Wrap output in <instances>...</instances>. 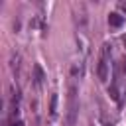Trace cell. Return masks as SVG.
I'll return each mask as SVG.
<instances>
[{"label": "cell", "mask_w": 126, "mask_h": 126, "mask_svg": "<svg viewBox=\"0 0 126 126\" xmlns=\"http://www.w3.org/2000/svg\"><path fill=\"white\" fill-rule=\"evenodd\" d=\"M43 79H45V75H43V69H41L39 65H33V83H35V87H41Z\"/></svg>", "instance_id": "4"}, {"label": "cell", "mask_w": 126, "mask_h": 126, "mask_svg": "<svg viewBox=\"0 0 126 126\" xmlns=\"http://www.w3.org/2000/svg\"><path fill=\"white\" fill-rule=\"evenodd\" d=\"M108 24L112 28H120L124 24V16H120L118 12H112V14H108Z\"/></svg>", "instance_id": "3"}, {"label": "cell", "mask_w": 126, "mask_h": 126, "mask_svg": "<svg viewBox=\"0 0 126 126\" xmlns=\"http://www.w3.org/2000/svg\"><path fill=\"white\" fill-rule=\"evenodd\" d=\"M108 61H110V47L104 45L102 53H100V59H98V65H96V75H98L100 81L108 79Z\"/></svg>", "instance_id": "1"}, {"label": "cell", "mask_w": 126, "mask_h": 126, "mask_svg": "<svg viewBox=\"0 0 126 126\" xmlns=\"http://www.w3.org/2000/svg\"><path fill=\"white\" fill-rule=\"evenodd\" d=\"M122 71H124V73H126V57H124V59H122Z\"/></svg>", "instance_id": "6"}, {"label": "cell", "mask_w": 126, "mask_h": 126, "mask_svg": "<svg viewBox=\"0 0 126 126\" xmlns=\"http://www.w3.org/2000/svg\"><path fill=\"white\" fill-rule=\"evenodd\" d=\"M12 126H24V122H22V120H18V122H14Z\"/></svg>", "instance_id": "7"}, {"label": "cell", "mask_w": 126, "mask_h": 126, "mask_svg": "<svg viewBox=\"0 0 126 126\" xmlns=\"http://www.w3.org/2000/svg\"><path fill=\"white\" fill-rule=\"evenodd\" d=\"M49 114H51V116H55V114H57V94H53V96H51V104H49Z\"/></svg>", "instance_id": "5"}, {"label": "cell", "mask_w": 126, "mask_h": 126, "mask_svg": "<svg viewBox=\"0 0 126 126\" xmlns=\"http://www.w3.org/2000/svg\"><path fill=\"white\" fill-rule=\"evenodd\" d=\"M75 116H77V87L71 83L69 87V126L75 124Z\"/></svg>", "instance_id": "2"}]
</instances>
